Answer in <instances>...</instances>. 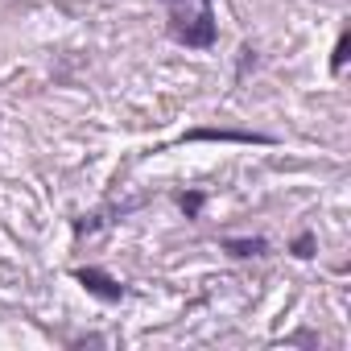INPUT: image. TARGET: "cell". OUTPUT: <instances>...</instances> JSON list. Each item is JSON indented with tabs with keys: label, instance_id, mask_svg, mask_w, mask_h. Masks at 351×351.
Instances as JSON below:
<instances>
[{
	"label": "cell",
	"instance_id": "1",
	"mask_svg": "<svg viewBox=\"0 0 351 351\" xmlns=\"http://www.w3.org/2000/svg\"><path fill=\"white\" fill-rule=\"evenodd\" d=\"M165 34H169V42H178V46H186V50H215V42H219L215 5H211V0H186V5H169Z\"/></svg>",
	"mask_w": 351,
	"mask_h": 351
},
{
	"label": "cell",
	"instance_id": "2",
	"mask_svg": "<svg viewBox=\"0 0 351 351\" xmlns=\"http://www.w3.org/2000/svg\"><path fill=\"white\" fill-rule=\"evenodd\" d=\"M75 281H79L91 298H99V302H124V298H128L124 281H120V277H112L108 269H95V265L75 269Z\"/></svg>",
	"mask_w": 351,
	"mask_h": 351
},
{
	"label": "cell",
	"instance_id": "3",
	"mask_svg": "<svg viewBox=\"0 0 351 351\" xmlns=\"http://www.w3.org/2000/svg\"><path fill=\"white\" fill-rule=\"evenodd\" d=\"M219 248L236 261H252V256H269V240L265 236H223Z\"/></svg>",
	"mask_w": 351,
	"mask_h": 351
},
{
	"label": "cell",
	"instance_id": "4",
	"mask_svg": "<svg viewBox=\"0 0 351 351\" xmlns=\"http://www.w3.org/2000/svg\"><path fill=\"white\" fill-rule=\"evenodd\" d=\"M186 141H261V145H269V136H256V132H223V128H195V132H186Z\"/></svg>",
	"mask_w": 351,
	"mask_h": 351
},
{
	"label": "cell",
	"instance_id": "5",
	"mask_svg": "<svg viewBox=\"0 0 351 351\" xmlns=\"http://www.w3.org/2000/svg\"><path fill=\"white\" fill-rule=\"evenodd\" d=\"M347 54H351V29H339V38H335V50H330V75H335V79L343 75V66H347Z\"/></svg>",
	"mask_w": 351,
	"mask_h": 351
},
{
	"label": "cell",
	"instance_id": "6",
	"mask_svg": "<svg viewBox=\"0 0 351 351\" xmlns=\"http://www.w3.org/2000/svg\"><path fill=\"white\" fill-rule=\"evenodd\" d=\"M289 252H293L298 261H310V256L318 252V236H314V232H298L293 244H289Z\"/></svg>",
	"mask_w": 351,
	"mask_h": 351
},
{
	"label": "cell",
	"instance_id": "7",
	"mask_svg": "<svg viewBox=\"0 0 351 351\" xmlns=\"http://www.w3.org/2000/svg\"><path fill=\"white\" fill-rule=\"evenodd\" d=\"M203 203H207V195H203V191H182V195H178V207L186 211V219H199Z\"/></svg>",
	"mask_w": 351,
	"mask_h": 351
},
{
	"label": "cell",
	"instance_id": "8",
	"mask_svg": "<svg viewBox=\"0 0 351 351\" xmlns=\"http://www.w3.org/2000/svg\"><path fill=\"white\" fill-rule=\"evenodd\" d=\"M165 5H186V0H165Z\"/></svg>",
	"mask_w": 351,
	"mask_h": 351
}]
</instances>
